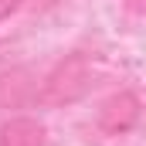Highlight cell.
<instances>
[{
  "mask_svg": "<svg viewBox=\"0 0 146 146\" xmlns=\"http://www.w3.org/2000/svg\"><path fill=\"white\" fill-rule=\"evenodd\" d=\"M48 129L34 115H10L0 122V146H44Z\"/></svg>",
  "mask_w": 146,
  "mask_h": 146,
  "instance_id": "cell-4",
  "label": "cell"
},
{
  "mask_svg": "<svg viewBox=\"0 0 146 146\" xmlns=\"http://www.w3.org/2000/svg\"><path fill=\"white\" fill-rule=\"evenodd\" d=\"M139 115H143V102H139L136 92H115V95H109V99L99 106L95 122H99L102 133L122 136V133H129V129L139 122Z\"/></svg>",
  "mask_w": 146,
  "mask_h": 146,
  "instance_id": "cell-2",
  "label": "cell"
},
{
  "mask_svg": "<svg viewBox=\"0 0 146 146\" xmlns=\"http://www.w3.org/2000/svg\"><path fill=\"white\" fill-rule=\"evenodd\" d=\"M17 7H21V0H0V21H7Z\"/></svg>",
  "mask_w": 146,
  "mask_h": 146,
  "instance_id": "cell-5",
  "label": "cell"
},
{
  "mask_svg": "<svg viewBox=\"0 0 146 146\" xmlns=\"http://www.w3.org/2000/svg\"><path fill=\"white\" fill-rule=\"evenodd\" d=\"M92 85H95V61L88 54H72L41 82L37 99L44 106H65V102L82 99L85 92H92Z\"/></svg>",
  "mask_w": 146,
  "mask_h": 146,
  "instance_id": "cell-1",
  "label": "cell"
},
{
  "mask_svg": "<svg viewBox=\"0 0 146 146\" xmlns=\"http://www.w3.org/2000/svg\"><path fill=\"white\" fill-rule=\"evenodd\" d=\"M126 7H129L133 14H139V17H146V0H126Z\"/></svg>",
  "mask_w": 146,
  "mask_h": 146,
  "instance_id": "cell-6",
  "label": "cell"
},
{
  "mask_svg": "<svg viewBox=\"0 0 146 146\" xmlns=\"http://www.w3.org/2000/svg\"><path fill=\"white\" fill-rule=\"evenodd\" d=\"M37 95H41V88H37L34 72H27V68L0 72V109H21V106L34 102Z\"/></svg>",
  "mask_w": 146,
  "mask_h": 146,
  "instance_id": "cell-3",
  "label": "cell"
}]
</instances>
